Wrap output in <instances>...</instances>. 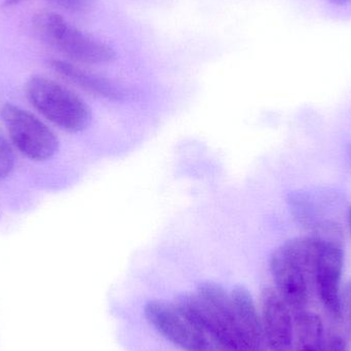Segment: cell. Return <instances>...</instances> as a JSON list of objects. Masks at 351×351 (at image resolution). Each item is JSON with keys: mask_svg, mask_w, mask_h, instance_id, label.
I'll return each mask as SVG.
<instances>
[{"mask_svg": "<svg viewBox=\"0 0 351 351\" xmlns=\"http://www.w3.org/2000/svg\"><path fill=\"white\" fill-rule=\"evenodd\" d=\"M319 251V243L309 235L285 241L270 257L276 290L293 313L306 309Z\"/></svg>", "mask_w": 351, "mask_h": 351, "instance_id": "obj_1", "label": "cell"}, {"mask_svg": "<svg viewBox=\"0 0 351 351\" xmlns=\"http://www.w3.org/2000/svg\"><path fill=\"white\" fill-rule=\"evenodd\" d=\"M26 93L33 107L64 131L80 133L92 123L88 105L75 93L49 78L32 76L27 82Z\"/></svg>", "mask_w": 351, "mask_h": 351, "instance_id": "obj_2", "label": "cell"}, {"mask_svg": "<svg viewBox=\"0 0 351 351\" xmlns=\"http://www.w3.org/2000/svg\"><path fill=\"white\" fill-rule=\"evenodd\" d=\"M34 27L43 41L74 61L107 64L117 58L112 47L82 32L55 12L37 14Z\"/></svg>", "mask_w": 351, "mask_h": 351, "instance_id": "obj_3", "label": "cell"}, {"mask_svg": "<svg viewBox=\"0 0 351 351\" xmlns=\"http://www.w3.org/2000/svg\"><path fill=\"white\" fill-rule=\"evenodd\" d=\"M0 117L12 144L29 160L43 162L57 154V136L32 113L12 103H5L0 109Z\"/></svg>", "mask_w": 351, "mask_h": 351, "instance_id": "obj_4", "label": "cell"}, {"mask_svg": "<svg viewBox=\"0 0 351 351\" xmlns=\"http://www.w3.org/2000/svg\"><path fill=\"white\" fill-rule=\"evenodd\" d=\"M146 319L167 340L186 351H208L214 342L204 335L177 305L164 301H150L144 309Z\"/></svg>", "mask_w": 351, "mask_h": 351, "instance_id": "obj_5", "label": "cell"}, {"mask_svg": "<svg viewBox=\"0 0 351 351\" xmlns=\"http://www.w3.org/2000/svg\"><path fill=\"white\" fill-rule=\"evenodd\" d=\"M261 311L267 348L271 351H294V315L276 289L262 291Z\"/></svg>", "mask_w": 351, "mask_h": 351, "instance_id": "obj_6", "label": "cell"}, {"mask_svg": "<svg viewBox=\"0 0 351 351\" xmlns=\"http://www.w3.org/2000/svg\"><path fill=\"white\" fill-rule=\"evenodd\" d=\"M343 261V245H319L315 264V288L326 311L336 319H340V282Z\"/></svg>", "mask_w": 351, "mask_h": 351, "instance_id": "obj_7", "label": "cell"}, {"mask_svg": "<svg viewBox=\"0 0 351 351\" xmlns=\"http://www.w3.org/2000/svg\"><path fill=\"white\" fill-rule=\"evenodd\" d=\"M234 315L235 351H267L261 319L251 293L237 286L230 294Z\"/></svg>", "mask_w": 351, "mask_h": 351, "instance_id": "obj_8", "label": "cell"}, {"mask_svg": "<svg viewBox=\"0 0 351 351\" xmlns=\"http://www.w3.org/2000/svg\"><path fill=\"white\" fill-rule=\"evenodd\" d=\"M51 66L60 75L90 94L113 101L123 100L125 97L123 88L104 76L86 71L78 66L61 60H53Z\"/></svg>", "mask_w": 351, "mask_h": 351, "instance_id": "obj_9", "label": "cell"}, {"mask_svg": "<svg viewBox=\"0 0 351 351\" xmlns=\"http://www.w3.org/2000/svg\"><path fill=\"white\" fill-rule=\"evenodd\" d=\"M293 315L294 351H323L326 336L321 317L307 309Z\"/></svg>", "mask_w": 351, "mask_h": 351, "instance_id": "obj_10", "label": "cell"}, {"mask_svg": "<svg viewBox=\"0 0 351 351\" xmlns=\"http://www.w3.org/2000/svg\"><path fill=\"white\" fill-rule=\"evenodd\" d=\"M317 198L308 192H295L289 196V206L297 222L302 226L313 227L326 221L323 217L322 208Z\"/></svg>", "mask_w": 351, "mask_h": 351, "instance_id": "obj_11", "label": "cell"}, {"mask_svg": "<svg viewBox=\"0 0 351 351\" xmlns=\"http://www.w3.org/2000/svg\"><path fill=\"white\" fill-rule=\"evenodd\" d=\"M14 168V154L10 142L0 131V180L5 179Z\"/></svg>", "mask_w": 351, "mask_h": 351, "instance_id": "obj_12", "label": "cell"}, {"mask_svg": "<svg viewBox=\"0 0 351 351\" xmlns=\"http://www.w3.org/2000/svg\"><path fill=\"white\" fill-rule=\"evenodd\" d=\"M340 319L351 333V280L340 292Z\"/></svg>", "mask_w": 351, "mask_h": 351, "instance_id": "obj_13", "label": "cell"}, {"mask_svg": "<svg viewBox=\"0 0 351 351\" xmlns=\"http://www.w3.org/2000/svg\"><path fill=\"white\" fill-rule=\"evenodd\" d=\"M47 1L69 12H82L90 10L95 0H47Z\"/></svg>", "mask_w": 351, "mask_h": 351, "instance_id": "obj_14", "label": "cell"}, {"mask_svg": "<svg viewBox=\"0 0 351 351\" xmlns=\"http://www.w3.org/2000/svg\"><path fill=\"white\" fill-rule=\"evenodd\" d=\"M323 351H348V344L341 335L331 334L326 337Z\"/></svg>", "mask_w": 351, "mask_h": 351, "instance_id": "obj_15", "label": "cell"}, {"mask_svg": "<svg viewBox=\"0 0 351 351\" xmlns=\"http://www.w3.org/2000/svg\"><path fill=\"white\" fill-rule=\"evenodd\" d=\"M332 3L337 4V5H346L350 0H329Z\"/></svg>", "mask_w": 351, "mask_h": 351, "instance_id": "obj_16", "label": "cell"}, {"mask_svg": "<svg viewBox=\"0 0 351 351\" xmlns=\"http://www.w3.org/2000/svg\"><path fill=\"white\" fill-rule=\"evenodd\" d=\"M21 0H5V2H4V5L5 6H10L14 5V4L19 3Z\"/></svg>", "mask_w": 351, "mask_h": 351, "instance_id": "obj_17", "label": "cell"}, {"mask_svg": "<svg viewBox=\"0 0 351 351\" xmlns=\"http://www.w3.org/2000/svg\"><path fill=\"white\" fill-rule=\"evenodd\" d=\"M348 224H350V230H351V208L350 210V212H348Z\"/></svg>", "mask_w": 351, "mask_h": 351, "instance_id": "obj_18", "label": "cell"}]
</instances>
